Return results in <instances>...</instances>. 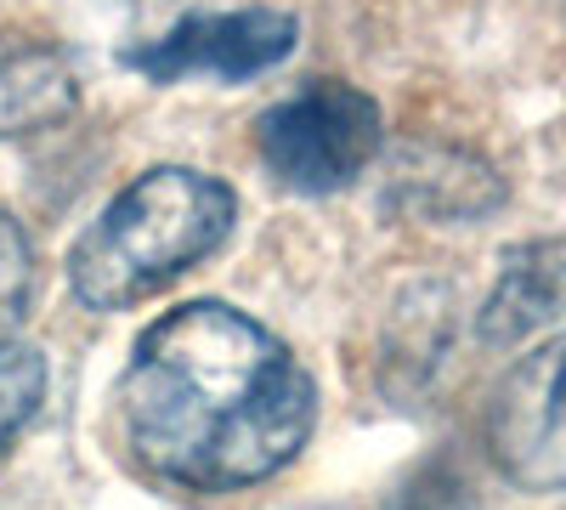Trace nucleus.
Listing matches in <instances>:
<instances>
[{
	"instance_id": "f257e3e1",
	"label": "nucleus",
	"mask_w": 566,
	"mask_h": 510,
	"mask_svg": "<svg viewBox=\"0 0 566 510\" xmlns=\"http://www.w3.org/2000/svg\"><path fill=\"white\" fill-rule=\"evenodd\" d=\"M125 454L187 493H239L306 448L317 386L272 330L227 301H187L136 335L114 386Z\"/></svg>"
},
{
	"instance_id": "f03ea898",
	"label": "nucleus",
	"mask_w": 566,
	"mask_h": 510,
	"mask_svg": "<svg viewBox=\"0 0 566 510\" xmlns=\"http://www.w3.org/2000/svg\"><path fill=\"white\" fill-rule=\"evenodd\" d=\"M232 221H239V199L227 181L187 165H159L136 176L80 233L69 250V290L91 312H125L216 256Z\"/></svg>"
},
{
	"instance_id": "7ed1b4c3",
	"label": "nucleus",
	"mask_w": 566,
	"mask_h": 510,
	"mask_svg": "<svg viewBox=\"0 0 566 510\" xmlns=\"http://www.w3.org/2000/svg\"><path fill=\"white\" fill-rule=\"evenodd\" d=\"M386 143L380 103L346 80H312L255 119V154L290 194H340Z\"/></svg>"
},
{
	"instance_id": "20e7f679",
	"label": "nucleus",
	"mask_w": 566,
	"mask_h": 510,
	"mask_svg": "<svg viewBox=\"0 0 566 510\" xmlns=\"http://www.w3.org/2000/svg\"><path fill=\"white\" fill-rule=\"evenodd\" d=\"M488 448L515 488H566V335L504 375L488 408Z\"/></svg>"
},
{
	"instance_id": "39448f33",
	"label": "nucleus",
	"mask_w": 566,
	"mask_h": 510,
	"mask_svg": "<svg viewBox=\"0 0 566 510\" xmlns=\"http://www.w3.org/2000/svg\"><path fill=\"white\" fill-rule=\"evenodd\" d=\"M295 18L272 12V7H244V12H199L176 23L165 40H148L125 52V63L148 80H250L277 69L283 58L295 52Z\"/></svg>"
},
{
	"instance_id": "423d86ee",
	"label": "nucleus",
	"mask_w": 566,
	"mask_h": 510,
	"mask_svg": "<svg viewBox=\"0 0 566 510\" xmlns=\"http://www.w3.org/2000/svg\"><path fill=\"white\" fill-rule=\"evenodd\" d=\"M566 318V239H533L504 256V272L482 306V341L515 346Z\"/></svg>"
},
{
	"instance_id": "0eeeda50",
	"label": "nucleus",
	"mask_w": 566,
	"mask_h": 510,
	"mask_svg": "<svg viewBox=\"0 0 566 510\" xmlns=\"http://www.w3.org/2000/svg\"><path fill=\"white\" fill-rule=\"evenodd\" d=\"M80 108V80L57 45L0 29V136L63 125Z\"/></svg>"
},
{
	"instance_id": "6e6552de",
	"label": "nucleus",
	"mask_w": 566,
	"mask_h": 510,
	"mask_svg": "<svg viewBox=\"0 0 566 510\" xmlns=\"http://www.w3.org/2000/svg\"><path fill=\"white\" fill-rule=\"evenodd\" d=\"M45 397V357L23 341H0V448H7Z\"/></svg>"
},
{
	"instance_id": "1a4fd4ad",
	"label": "nucleus",
	"mask_w": 566,
	"mask_h": 510,
	"mask_svg": "<svg viewBox=\"0 0 566 510\" xmlns=\"http://www.w3.org/2000/svg\"><path fill=\"white\" fill-rule=\"evenodd\" d=\"M29 295H34V250H29V233L18 227V216L0 210V341H12V330L29 312Z\"/></svg>"
},
{
	"instance_id": "9d476101",
	"label": "nucleus",
	"mask_w": 566,
	"mask_h": 510,
	"mask_svg": "<svg viewBox=\"0 0 566 510\" xmlns=\"http://www.w3.org/2000/svg\"><path fill=\"white\" fill-rule=\"evenodd\" d=\"M391 510H482V504L459 477H431V482H413Z\"/></svg>"
}]
</instances>
